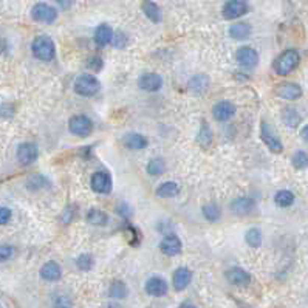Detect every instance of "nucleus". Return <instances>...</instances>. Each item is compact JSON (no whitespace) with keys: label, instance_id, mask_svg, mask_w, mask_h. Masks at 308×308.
<instances>
[{"label":"nucleus","instance_id":"39","mask_svg":"<svg viewBox=\"0 0 308 308\" xmlns=\"http://www.w3.org/2000/svg\"><path fill=\"white\" fill-rule=\"evenodd\" d=\"M87 67H88L90 70L98 72V70H101V67H102V59H101V58H98V56L90 58V59H88V62H87Z\"/></svg>","mask_w":308,"mask_h":308},{"label":"nucleus","instance_id":"31","mask_svg":"<svg viewBox=\"0 0 308 308\" xmlns=\"http://www.w3.org/2000/svg\"><path fill=\"white\" fill-rule=\"evenodd\" d=\"M110 296L113 299H124L127 296V287L120 282V280H115L110 287Z\"/></svg>","mask_w":308,"mask_h":308},{"label":"nucleus","instance_id":"45","mask_svg":"<svg viewBox=\"0 0 308 308\" xmlns=\"http://www.w3.org/2000/svg\"><path fill=\"white\" fill-rule=\"evenodd\" d=\"M56 308H70V306H67V305H59V306H56Z\"/></svg>","mask_w":308,"mask_h":308},{"label":"nucleus","instance_id":"38","mask_svg":"<svg viewBox=\"0 0 308 308\" xmlns=\"http://www.w3.org/2000/svg\"><path fill=\"white\" fill-rule=\"evenodd\" d=\"M11 220V209L0 206V225H7Z\"/></svg>","mask_w":308,"mask_h":308},{"label":"nucleus","instance_id":"20","mask_svg":"<svg viewBox=\"0 0 308 308\" xmlns=\"http://www.w3.org/2000/svg\"><path fill=\"white\" fill-rule=\"evenodd\" d=\"M112 37H113V31H112L110 25H107V23H101V25L96 28V31H94V40H96V43L101 45V46H104V45L110 43V42H112Z\"/></svg>","mask_w":308,"mask_h":308},{"label":"nucleus","instance_id":"26","mask_svg":"<svg viewBox=\"0 0 308 308\" xmlns=\"http://www.w3.org/2000/svg\"><path fill=\"white\" fill-rule=\"evenodd\" d=\"M283 123L288 126V127H291V129H294V127H297L299 124H300V116H299V113H297V110H294V109H291V107H287L285 110H283Z\"/></svg>","mask_w":308,"mask_h":308},{"label":"nucleus","instance_id":"9","mask_svg":"<svg viewBox=\"0 0 308 308\" xmlns=\"http://www.w3.org/2000/svg\"><path fill=\"white\" fill-rule=\"evenodd\" d=\"M248 11V4L245 0H229L223 7V17L225 19H239Z\"/></svg>","mask_w":308,"mask_h":308},{"label":"nucleus","instance_id":"21","mask_svg":"<svg viewBox=\"0 0 308 308\" xmlns=\"http://www.w3.org/2000/svg\"><path fill=\"white\" fill-rule=\"evenodd\" d=\"M123 141H124V146L132 150H139L147 146V139L139 133H127Z\"/></svg>","mask_w":308,"mask_h":308},{"label":"nucleus","instance_id":"43","mask_svg":"<svg viewBox=\"0 0 308 308\" xmlns=\"http://www.w3.org/2000/svg\"><path fill=\"white\" fill-rule=\"evenodd\" d=\"M5 48H7V43H5V40H4V39H0V53H4V51H5Z\"/></svg>","mask_w":308,"mask_h":308},{"label":"nucleus","instance_id":"13","mask_svg":"<svg viewBox=\"0 0 308 308\" xmlns=\"http://www.w3.org/2000/svg\"><path fill=\"white\" fill-rule=\"evenodd\" d=\"M235 113V107L229 101H220L212 107V115L217 121H228Z\"/></svg>","mask_w":308,"mask_h":308},{"label":"nucleus","instance_id":"29","mask_svg":"<svg viewBox=\"0 0 308 308\" xmlns=\"http://www.w3.org/2000/svg\"><path fill=\"white\" fill-rule=\"evenodd\" d=\"M274 201H276L277 206H280V208H287V206H291V204H293V201H294V195H293L290 191H280V192L276 194Z\"/></svg>","mask_w":308,"mask_h":308},{"label":"nucleus","instance_id":"46","mask_svg":"<svg viewBox=\"0 0 308 308\" xmlns=\"http://www.w3.org/2000/svg\"><path fill=\"white\" fill-rule=\"evenodd\" d=\"M0 308H2V306H0Z\"/></svg>","mask_w":308,"mask_h":308},{"label":"nucleus","instance_id":"11","mask_svg":"<svg viewBox=\"0 0 308 308\" xmlns=\"http://www.w3.org/2000/svg\"><path fill=\"white\" fill-rule=\"evenodd\" d=\"M146 291L153 297H161L168 293V282L160 276H153L146 282Z\"/></svg>","mask_w":308,"mask_h":308},{"label":"nucleus","instance_id":"40","mask_svg":"<svg viewBox=\"0 0 308 308\" xmlns=\"http://www.w3.org/2000/svg\"><path fill=\"white\" fill-rule=\"evenodd\" d=\"M56 4H58L62 10H68V8L75 4V0H56Z\"/></svg>","mask_w":308,"mask_h":308},{"label":"nucleus","instance_id":"17","mask_svg":"<svg viewBox=\"0 0 308 308\" xmlns=\"http://www.w3.org/2000/svg\"><path fill=\"white\" fill-rule=\"evenodd\" d=\"M160 249L166 255H177L181 252V242L177 235H168L161 240Z\"/></svg>","mask_w":308,"mask_h":308},{"label":"nucleus","instance_id":"35","mask_svg":"<svg viewBox=\"0 0 308 308\" xmlns=\"http://www.w3.org/2000/svg\"><path fill=\"white\" fill-rule=\"evenodd\" d=\"M93 265V257L90 254H81L76 259V267L82 271H88Z\"/></svg>","mask_w":308,"mask_h":308},{"label":"nucleus","instance_id":"36","mask_svg":"<svg viewBox=\"0 0 308 308\" xmlns=\"http://www.w3.org/2000/svg\"><path fill=\"white\" fill-rule=\"evenodd\" d=\"M14 248L11 245H0V262H7L13 257Z\"/></svg>","mask_w":308,"mask_h":308},{"label":"nucleus","instance_id":"28","mask_svg":"<svg viewBox=\"0 0 308 308\" xmlns=\"http://www.w3.org/2000/svg\"><path fill=\"white\" fill-rule=\"evenodd\" d=\"M245 240L251 248H257L262 243V232L257 228H251L246 234H245Z\"/></svg>","mask_w":308,"mask_h":308},{"label":"nucleus","instance_id":"22","mask_svg":"<svg viewBox=\"0 0 308 308\" xmlns=\"http://www.w3.org/2000/svg\"><path fill=\"white\" fill-rule=\"evenodd\" d=\"M144 14L152 20V22H160L161 20V11L158 8L157 4H153L152 0H144L143 5H141Z\"/></svg>","mask_w":308,"mask_h":308},{"label":"nucleus","instance_id":"18","mask_svg":"<svg viewBox=\"0 0 308 308\" xmlns=\"http://www.w3.org/2000/svg\"><path fill=\"white\" fill-rule=\"evenodd\" d=\"M252 209H254V200L246 198V197L235 198L231 203V211L237 216H248Z\"/></svg>","mask_w":308,"mask_h":308},{"label":"nucleus","instance_id":"1","mask_svg":"<svg viewBox=\"0 0 308 308\" xmlns=\"http://www.w3.org/2000/svg\"><path fill=\"white\" fill-rule=\"evenodd\" d=\"M31 50H33V55L39 61H43V62H48L51 59H55V55H56L55 43L48 36H37L33 40Z\"/></svg>","mask_w":308,"mask_h":308},{"label":"nucleus","instance_id":"41","mask_svg":"<svg viewBox=\"0 0 308 308\" xmlns=\"http://www.w3.org/2000/svg\"><path fill=\"white\" fill-rule=\"evenodd\" d=\"M300 136L308 143V126H305L303 129H302V132H300Z\"/></svg>","mask_w":308,"mask_h":308},{"label":"nucleus","instance_id":"3","mask_svg":"<svg viewBox=\"0 0 308 308\" xmlns=\"http://www.w3.org/2000/svg\"><path fill=\"white\" fill-rule=\"evenodd\" d=\"M73 88L81 96H93L101 90V84L91 75H81V76L76 78Z\"/></svg>","mask_w":308,"mask_h":308},{"label":"nucleus","instance_id":"10","mask_svg":"<svg viewBox=\"0 0 308 308\" xmlns=\"http://www.w3.org/2000/svg\"><path fill=\"white\" fill-rule=\"evenodd\" d=\"M260 138L264 139V143L268 146V149L274 153H280L283 146L280 143V139L277 138V135L270 129V126L267 123H262V129H260Z\"/></svg>","mask_w":308,"mask_h":308},{"label":"nucleus","instance_id":"34","mask_svg":"<svg viewBox=\"0 0 308 308\" xmlns=\"http://www.w3.org/2000/svg\"><path fill=\"white\" fill-rule=\"evenodd\" d=\"M293 166L297 168V169H305L308 166V155L305 152L299 150V152L294 153V155H293Z\"/></svg>","mask_w":308,"mask_h":308},{"label":"nucleus","instance_id":"32","mask_svg":"<svg viewBox=\"0 0 308 308\" xmlns=\"http://www.w3.org/2000/svg\"><path fill=\"white\" fill-rule=\"evenodd\" d=\"M203 216L206 217L209 222H217L220 219V211L216 204L209 203V204H206V206H203Z\"/></svg>","mask_w":308,"mask_h":308},{"label":"nucleus","instance_id":"42","mask_svg":"<svg viewBox=\"0 0 308 308\" xmlns=\"http://www.w3.org/2000/svg\"><path fill=\"white\" fill-rule=\"evenodd\" d=\"M180 308H197L194 303H191V302H183L181 305H180Z\"/></svg>","mask_w":308,"mask_h":308},{"label":"nucleus","instance_id":"23","mask_svg":"<svg viewBox=\"0 0 308 308\" xmlns=\"http://www.w3.org/2000/svg\"><path fill=\"white\" fill-rule=\"evenodd\" d=\"M178 191H180V187H178L177 183H174V181H166V183H163V184L158 186L157 195L161 197V198H171V197H175V195L178 194Z\"/></svg>","mask_w":308,"mask_h":308},{"label":"nucleus","instance_id":"14","mask_svg":"<svg viewBox=\"0 0 308 308\" xmlns=\"http://www.w3.org/2000/svg\"><path fill=\"white\" fill-rule=\"evenodd\" d=\"M277 94L283 99L294 101L302 96V88L294 82H283L277 87Z\"/></svg>","mask_w":308,"mask_h":308},{"label":"nucleus","instance_id":"24","mask_svg":"<svg viewBox=\"0 0 308 308\" xmlns=\"http://www.w3.org/2000/svg\"><path fill=\"white\" fill-rule=\"evenodd\" d=\"M87 222L90 225H94V226H102L109 222V217L106 212H102L99 209H90L88 214H87Z\"/></svg>","mask_w":308,"mask_h":308},{"label":"nucleus","instance_id":"16","mask_svg":"<svg viewBox=\"0 0 308 308\" xmlns=\"http://www.w3.org/2000/svg\"><path fill=\"white\" fill-rule=\"evenodd\" d=\"M192 280V273L191 270H187L186 267H180L175 273H174V277H172V283H174V288L177 291H181L184 290Z\"/></svg>","mask_w":308,"mask_h":308},{"label":"nucleus","instance_id":"15","mask_svg":"<svg viewBox=\"0 0 308 308\" xmlns=\"http://www.w3.org/2000/svg\"><path fill=\"white\" fill-rule=\"evenodd\" d=\"M226 279L235 287H246L251 280V276L242 268H231L226 271Z\"/></svg>","mask_w":308,"mask_h":308},{"label":"nucleus","instance_id":"25","mask_svg":"<svg viewBox=\"0 0 308 308\" xmlns=\"http://www.w3.org/2000/svg\"><path fill=\"white\" fill-rule=\"evenodd\" d=\"M251 34V28L248 23H235L231 27L229 30V36L232 39H237V40H242V39H246L248 36Z\"/></svg>","mask_w":308,"mask_h":308},{"label":"nucleus","instance_id":"27","mask_svg":"<svg viewBox=\"0 0 308 308\" xmlns=\"http://www.w3.org/2000/svg\"><path fill=\"white\" fill-rule=\"evenodd\" d=\"M164 171H166V164L161 158H153L147 164V172L153 177H158V175L164 174Z\"/></svg>","mask_w":308,"mask_h":308},{"label":"nucleus","instance_id":"44","mask_svg":"<svg viewBox=\"0 0 308 308\" xmlns=\"http://www.w3.org/2000/svg\"><path fill=\"white\" fill-rule=\"evenodd\" d=\"M107 308H121L120 305H116V303H109L107 305Z\"/></svg>","mask_w":308,"mask_h":308},{"label":"nucleus","instance_id":"8","mask_svg":"<svg viewBox=\"0 0 308 308\" xmlns=\"http://www.w3.org/2000/svg\"><path fill=\"white\" fill-rule=\"evenodd\" d=\"M90 186L98 194H109L112 191V178L106 172H94L91 175Z\"/></svg>","mask_w":308,"mask_h":308},{"label":"nucleus","instance_id":"5","mask_svg":"<svg viewBox=\"0 0 308 308\" xmlns=\"http://www.w3.org/2000/svg\"><path fill=\"white\" fill-rule=\"evenodd\" d=\"M31 17L40 23H51L56 20L58 11H56V8L50 7L46 4H36L31 10Z\"/></svg>","mask_w":308,"mask_h":308},{"label":"nucleus","instance_id":"2","mask_svg":"<svg viewBox=\"0 0 308 308\" xmlns=\"http://www.w3.org/2000/svg\"><path fill=\"white\" fill-rule=\"evenodd\" d=\"M299 64V53L296 50H287L285 53H282L276 62H274V70L280 76L290 75Z\"/></svg>","mask_w":308,"mask_h":308},{"label":"nucleus","instance_id":"6","mask_svg":"<svg viewBox=\"0 0 308 308\" xmlns=\"http://www.w3.org/2000/svg\"><path fill=\"white\" fill-rule=\"evenodd\" d=\"M235 59L242 67L252 68V67L257 65V62H259V55H257V51H255L254 48H251V46H242V48L237 50Z\"/></svg>","mask_w":308,"mask_h":308},{"label":"nucleus","instance_id":"4","mask_svg":"<svg viewBox=\"0 0 308 308\" xmlns=\"http://www.w3.org/2000/svg\"><path fill=\"white\" fill-rule=\"evenodd\" d=\"M70 132L76 136H88L93 130V123L85 115H76L68 121Z\"/></svg>","mask_w":308,"mask_h":308},{"label":"nucleus","instance_id":"12","mask_svg":"<svg viewBox=\"0 0 308 308\" xmlns=\"http://www.w3.org/2000/svg\"><path fill=\"white\" fill-rule=\"evenodd\" d=\"M138 85L141 90H146V91H158L163 85V79L155 73H146L139 78Z\"/></svg>","mask_w":308,"mask_h":308},{"label":"nucleus","instance_id":"7","mask_svg":"<svg viewBox=\"0 0 308 308\" xmlns=\"http://www.w3.org/2000/svg\"><path fill=\"white\" fill-rule=\"evenodd\" d=\"M37 155H39L37 146L33 144V143H23L17 149V160L23 166H28V164L34 163L36 158H37Z\"/></svg>","mask_w":308,"mask_h":308},{"label":"nucleus","instance_id":"37","mask_svg":"<svg viewBox=\"0 0 308 308\" xmlns=\"http://www.w3.org/2000/svg\"><path fill=\"white\" fill-rule=\"evenodd\" d=\"M112 42H113V45H115L116 48H123V46L127 43V37H126V34H124L123 31H118L116 34H113Z\"/></svg>","mask_w":308,"mask_h":308},{"label":"nucleus","instance_id":"33","mask_svg":"<svg viewBox=\"0 0 308 308\" xmlns=\"http://www.w3.org/2000/svg\"><path fill=\"white\" fill-rule=\"evenodd\" d=\"M211 139H212V132H211V127H209L206 123H203L201 130H200V133H198V143H200L201 146H209Z\"/></svg>","mask_w":308,"mask_h":308},{"label":"nucleus","instance_id":"30","mask_svg":"<svg viewBox=\"0 0 308 308\" xmlns=\"http://www.w3.org/2000/svg\"><path fill=\"white\" fill-rule=\"evenodd\" d=\"M189 88L192 91H197V93H201L208 88V78L206 76H195L191 79L189 82Z\"/></svg>","mask_w":308,"mask_h":308},{"label":"nucleus","instance_id":"19","mask_svg":"<svg viewBox=\"0 0 308 308\" xmlns=\"http://www.w3.org/2000/svg\"><path fill=\"white\" fill-rule=\"evenodd\" d=\"M61 276H62V270L56 262H46L40 268V277L48 282H56L61 279Z\"/></svg>","mask_w":308,"mask_h":308}]
</instances>
